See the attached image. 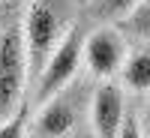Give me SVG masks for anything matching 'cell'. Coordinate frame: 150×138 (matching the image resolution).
<instances>
[{"label":"cell","mask_w":150,"mask_h":138,"mask_svg":"<svg viewBox=\"0 0 150 138\" xmlns=\"http://www.w3.org/2000/svg\"><path fill=\"white\" fill-rule=\"evenodd\" d=\"M72 27L63 6H57L54 0H33L27 6V15L21 24V39H24V57H27V78H39L45 69L48 57L54 54V48Z\"/></svg>","instance_id":"cell-1"},{"label":"cell","mask_w":150,"mask_h":138,"mask_svg":"<svg viewBox=\"0 0 150 138\" xmlns=\"http://www.w3.org/2000/svg\"><path fill=\"white\" fill-rule=\"evenodd\" d=\"M24 84H27V57L21 24H9L6 30H0V123L18 111Z\"/></svg>","instance_id":"cell-2"},{"label":"cell","mask_w":150,"mask_h":138,"mask_svg":"<svg viewBox=\"0 0 150 138\" xmlns=\"http://www.w3.org/2000/svg\"><path fill=\"white\" fill-rule=\"evenodd\" d=\"M81 48H84V33L78 24H72L66 30V36L60 39V45L54 48V54L48 57L39 78H36V102L39 105L72 84V78L81 69Z\"/></svg>","instance_id":"cell-3"},{"label":"cell","mask_w":150,"mask_h":138,"mask_svg":"<svg viewBox=\"0 0 150 138\" xmlns=\"http://www.w3.org/2000/svg\"><path fill=\"white\" fill-rule=\"evenodd\" d=\"M126 36H123L114 24H99L96 30L84 36V48H81V60L87 63L93 78L111 81L120 72L123 60H126Z\"/></svg>","instance_id":"cell-4"},{"label":"cell","mask_w":150,"mask_h":138,"mask_svg":"<svg viewBox=\"0 0 150 138\" xmlns=\"http://www.w3.org/2000/svg\"><path fill=\"white\" fill-rule=\"evenodd\" d=\"M123 114H126L123 87L114 81H102L90 99V123H93L96 138H114L123 123Z\"/></svg>","instance_id":"cell-5"},{"label":"cell","mask_w":150,"mask_h":138,"mask_svg":"<svg viewBox=\"0 0 150 138\" xmlns=\"http://www.w3.org/2000/svg\"><path fill=\"white\" fill-rule=\"evenodd\" d=\"M75 117H78V111H75V99L66 90H60L57 96H51L48 102L39 105L36 132H39L42 138H60V135H66L75 126Z\"/></svg>","instance_id":"cell-6"},{"label":"cell","mask_w":150,"mask_h":138,"mask_svg":"<svg viewBox=\"0 0 150 138\" xmlns=\"http://www.w3.org/2000/svg\"><path fill=\"white\" fill-rule=\"evenodd\" d=\"M120 87H126L132 93H150V42L138 51L126 54L120 66Z\"/></svg>","instance_id":"cell-7"},{"label":"cell","mask_w":150,"mask_h":138,"mask_svg":"<svg viewBox=\"0 0 150 138\" xmlns=\"http://www.w3.org/2000/svg\"><path fill=\"white\" fill-rule=\"evenodd\" d=\"M117 30L135 36V39L150 42V0H138V3L123 15V21L117 24Z\"/></svg>","instance_id":"cell-8"},{"label":"cell","mask_w":150,"mask_h":138,"mask_svg":"<svg viewBox=\"0 0 150 138\" xmlns=\"http://www.w3.org/2000/svg\"><path fill=\"white\" fill-rule=\"evenodd\" d=\"M138 3V0H87V15L93 21H117Z\"/></svg>","instance_id":"cell-9"},{"label":"cell","mask_w":150,"mask_h":138,"mask_svg":"<svg viewBox=\"0 0 150 138\" xmlns=\"http://www.w3.org/2000/svg\"><path fill=\"white\" fill-rule=\"evenodd\" d=\"M27 135V105H18V111L9 120L0 123V138H24Z\"/></svg>","instance_id":"cell-10"},{"label":"cell","mask_w":150,"mask_h":138,"mask_svg":"<svg viewBox=\"0 0 150 138\" xmlns=\"http://www.w3.org/2000/svg\"><path fill=\"white\" fill-rule=\"evenodd\" d=\"M114 138H144V129H141V123H138V117L132 114H123V123H120V129H117V135Z\"/></svg>","instance_id":"cell-11"},{"label":"cell","mask_w":150,"mask_h":138,"mask_svg":"<svg viewBox=\"0 0 150 138\" xmlns=\"http://www.w3.org/2000/svg\"><path fill=\"white\" fill-rule=\"evenodd\" d=\"M147 123H150V102H147Z\"/></svg>","instance_id":"cell-12"},{"label":"cell","mask_w":150,"mask_h":138,"mask_svg":"<svg viewBox=\"0 0 150 138\" xmlns=\"http://www.w3.org/2000/svg\"><path fill=\"white\" fill-rule=\"evenodd\" d=\"M81 3H84V6H87V0H81Z\"/></svg>","instance_id":"cell-13"}]
</instances>
